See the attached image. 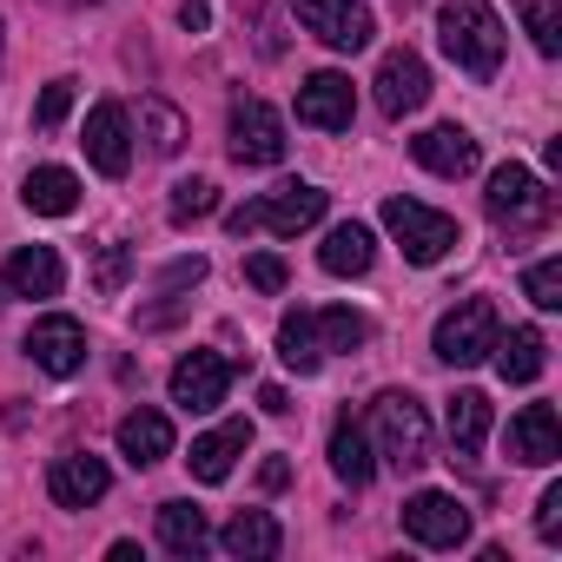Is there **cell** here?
Wrapping results in <instances>:
<instances>
[{
	"label": "cell",
	"instance_id": "cell-38",
	"mask_svg": "<svg viewBox=\"0 0 562 562\" xmlns=\"http://www.w3.org/2000/svg\"><path fill=\"white\" fill-rule=\"evenodd\" d=\"M199 278H205V258H179V265H166L159 292H186V285H199Z\"/></svg>",
	"mask_w": 562,
	"mask_h": 562
},
{
	"label": "cell",
	"instance_id": "cell-19",
	"mask_svg": "<svg viewBox=\"0 0 562 562\" xmlns=\"http://www.w3.org/2000/svg\"><path fill=\"white\" fill-rule=\"evenodd\" d=\"M120 457H126L133 470L166 463V457H172V417H166V411H153V404L126 411V417H120Z\"/></svg>",
	"mask_w": 562,
	"mask_h": 562
},
{
	"label": "cell",
	"instance_id": "cell-5",
	"mask_svg": "<svg viewBox=\"0 0 562 562\" xmlns=\"http://www.w3.org/2000/svg\"><path fill=\"white\" fill-rule=\"evenodd\" d=\"M483 212L496 218V225H509V232H536V225H549L555 218V192L529 172V166H496L490 172V192H483Z\"/></svg>",
	"mask_w": 562,
	"mask_h": 562
},
{
	"label": "cell",
	"instance_id": "cell-26",
	"mask_svg": "<svg viewBox=\"0 0 562 562\" xmlns=\"http://www.w3.org/2000/svg\"><path fill=\"white\" fill-rule=\"evenodd\" d=\"M443 430H450V450L457 457H476L483 437H490V397L483 391H457L450 411H443Z\"/></svg>",
	"mask_w": 562,
	"mask_h": 562
},
{
	"label": "cell",
	"instance_id": "cell-31",
	"mask_svg": "<svg viewBox=\"0 0 562 562\" xmlns=\"http://www.w3.org/2000/svg\"><path fill=\"white\" fill-rule=\"evenodd\" d=\"M139 126H146L153 153H166V159L186 146V120H179V106H166V100H139Z\"/></svg>",
	"mask_w": 562,
	"mask_h": 562
},
{
	"label": "cell",
	"instance_id": "cell-10",
	"mask_svg": "<svg viewBox=\"0 0 562 562\" xmlns=\"http://www.w3.org/2000/svg\"><path fill=\"white\" fill-rule=\"evenodd\" d=\"M225 391H232V358H218V351H186V358L172 364V404H179L186 417L218 411Z\"/></svg>",
	"mask_w": 562,
	"mask_h": 562
},
{
	"label": "cell",
	"instance_id": "cell-25",
	"mask_svg": "<svg viewBox=\"0 0 562 562\" xmlns=\"http://www.w3.org/2000/svg\"><path fill=\"white\" fill-rule=\"evenodd\" d=\"M21 205L41 212V218H67V212L80 205V179H74L67 166H34V172L21 179Z\"/></svg>",
	"mask_w": 562,
	"mask_h": 562
},
{
	"label": "cell",
	"instance_id": "cell-37",
	"mask_svg": "<svg viewBox=\"0 0 562 562\" xmlns=\"http://www.w3.org/2000/svg\"><path fill=\"white\" fill-rule=\"evenodd\" d=\"M536 536H542V542H562V483L542 490V503H536Z\"/></svg>",
	"mask_w": 562,
	"mask_h": 562
},
{
	"label": "cell",
	"instance_id": "cell-35",
	"mask_svg": "<svg viewBox=\"0 0 562 562\" xmlns=\"http://www.w3.org/2000/svg\"><path fill=\"white\" fill-rule=\"evenodd\" d=\"M67 113H74V80H54V87L41 93V106H34V133H54Z\"/></svg>",
	"mask_w": 562,
	"mask_h": 562
},
{
	"label": "cell",
	"instance_id": "cell-36",
	"mask_svg": "<svg viewBox=\"0 0 562 562\" xmlns=\"http://www.w3.org/2000/svg\"><path fill=\"white\" fill-rule=\"evenodd\" d=\"M126 271H133V251H126V245H100V258H93V285H100V292H120Z\"/></svg>",
	"mask_w": 562,
	"mask_h": 562
},
{
	"label": "cell",
	"instance_id": "cell-27",
	"mask_svg": "<svg viewBox=\"0 0 562 562\" xmlns=\"http://www.w3.org/2000/svg\"><path fill=\"white\" fill-rule=\"evenodd\" d=\"M159 542H166L172 555H205V549H212L205 509H192V503H159Z\"/></svg>",
	"mask_w": 562,
	"mask_h": 562
},
{
	"label": "cell",
	"instance_id": "cell-12",
	"mask_svg": "<svg viewBox=\"0 0 562 562\" xmlns=\"http://www.w3.org/2000/svg\"><path fill=\"white\" fill-rule=\"evenodd\" d=\"M87 159H93L106 179H126V166H133V113H126L120 100H100V106L87 113Z\"/></svg>",
	"mask_w": 562,
	"mask_h": 562
},
{
	"label": "cell",
	"instance_id": "cell-33",
	"mask_svg": "<svg viewBox=\"0 0 562 562\" xmlns=\"http://www.w3.org/2000/svg\"><path fill=\"white\" fill-rule=\"evenodd\" d=\"M522 299H529L536 312H562V258H536V265L522 271Z\"/></svg>",
	"mask_w": 562,
	"mask_h": 562
},
{
	"label": "cell",
	"instance_id": "cell-13",
	"mask_svg": "<svg viewBox=\"0 0 562 562\" xmlns=\"http://www.w3.org/2000/svg\"><path fill=\"white\" fill-rule=\"evenodd\" d=\"M27 358L47 371V378H74V371H87V325L80 318H41L34 331H27Z\"/></svg>",
	"mask_w": 562,
	"mask_h": 562
},
{
	"label": "cell",
	"instance_id": "cell-32",
	"mask_svg": "<svg viewBox=\"0 0 562 562\" xmlns=\"http://www.w3.org/2000/svg\"><path fill=\"white\" fill-rule=\"evenodd\" d=\"M212 212H218V186H212V179H179V186H172V205H166L172 225H199V218H212Z\"/></svg>",
	"mask_w": 562,
	"mask_h": 562
},
{
	"label": "cell",
	"instance_id": "cell-30",
	"mask_svg": "<svg viewBox=\"0 0 562 562\" xmlns=\"http://www.w3.org/2000/svg\"><path fill=\"white\" fill-rule=\"evenodd\" d=\"M516 14H522V27H529L536 54H542V60H555V54H562V8H555V0H516Z\"/></svg>",
	"mask_w": 562,
	"mask_h": 562
},
{
	"label": "cell",
	"instance_id": "cell-23",
	"mask_svg": "<svg viewBox=\"0 0 562 562\" xmlns=\"http://www.w3.org/2000/svg\"><path fill=\"white\" fill-rule=\"evenodd\" d=\"M371 258H378V238H371V225H358V218L331 225V232H325V245H318V265H325L331 278H364V271H371Z\"/></svg>",
	"mask_w": 562,
	"mask_h": 562
},
{
	"label": "cell",
	"instance_id": "cell-9",
	"mask_svg": "<svg viewBox=\"0 0 562 562\" xmlns=\"http://www.w3.org/2000/svg\"><path fill=\"white\" fill-rule=\"evenodd\" d=\"M404 536L424 542V549H463L470 542V509L450 490H417L404 503Z\"/></svg>",
	"mask_w": 562,
	"mask_h": 562
},
{
	"label": "cell",
	"instance_id": "cell-24",
	"mask_svg": "<svg viewBox=\"0 0 562 562\" xmlns=\"http://www.w3.org/2000/svg\"><path fill=\"white\" fill-rule=\"evenodd\" d=\"M331 470H338V483H351V490H364V483L378 476V457H371V430H364L351 411L331 424Z\"/></svg>",
	"mask_w": 562,
	"mask_h": 562
},
{
	"label": "cell",
	"instance_id": "cell-40",
	"mask_svg": "<svg viewBox=\"0 0 562 562\" xmlns=\"http://www.w3.org/2000/svg\"><path fill=\"white\" fill-rule=\"evenodd\" d=\"M258 404H265L271 417H285V411H292V397H285V391H278V384H265V391H258Z\"/></svg>",
	"mask_w": 562,
	"mask_h": 562
},
{
	"label": "cell",
	"instance_id": "cell-29",
	"mask_svg": "<svg viewBox=\"0 0 562 562\" xmlns=\"http://www.w3.org/2000/svg\"><path fill=\"white\" fill-rule=\"evenodd\" d=\"M312 338H318L325 358H331V351H364L371 325H364L358 312H345V305H325V312H312Z\"/></svg>",
	"mask_w": 562,
	"mask_h": 562
},
{
	"label": "cell",
	"instance_id": "cell-20",
	"mask_svg": "<svg viewBox=\"0 0 562 562\" xmlns=\"http://www.w3.org/2000/svg\"><path fill=\"white\" fill-rule=\"evenodd\" d=\"M245 450H251V424H245V417H232V424H218V430L192 437L186 470H192L199 483H225V476H232V463H238Z\"/></svg>",
	"mask_w": 562,
	"mask_h": 562
},
{
	"label": "cell",
	"instance_id": "cell-34",
	"mask_svg": "<svg viewBox=\"0 0 562 562\" xmlns=\"http://www.w3.org/2000/svg\"><path fill=\"white\" fill-rule=\"evenodd\" d=\"M245 285L271 299V292L292 285V271H285V258H278V251H251V258H245Z\"/></svg>",
	"mask_w": 562,
	"mask_h": 562
},
{
	"label": "cell",
	"instance_id": "cell-6",
	"mask_svg": "<svg viewBox=\"0 0 562 562\" xmlns=\"http://www.w3.org/2000/svg\"><path fill=\"white\" fill-rule=\"evenodd\" d=\"M496 331H503L496 305H490V299H463L457 312H443V318H437V331H430V351H437L450 371H470V364H483V358H490Z\"/></svg>",
	"mask_w": 562,
	"mask_h": 562
},
{
	"label": "cell",
	"instance_id": "cell-11",
	"mask_svg": "<svg viewBox=\"0 0 562 562\" xmlns=\"http://www.w3.org/2000/svg\"><path fill=\"white\" fill-rule=\"evenodd\" d=\"M378 113L384 120H404V113H417L424 100H430V67L411 54V47H391L384 60H378Z\"/></svg>",
	"mask_w": 562,
	"mask_h": 562
},
{
	"label": "cell",
	"instance_id": "cell-39",
	"mask_svg": "<svg viewBox=\"0 0 562 562\" xmlns=\"http://www.w3.org/2000/svg\"><path fill=\"white\" fill-rule=\"evenodd\" d=\"M258 483H265V490H285V483H292V463H285V457H265Z\"/></svg>",
	"mask_w": 562,
	"mask_h": 562
},
{
	"label": "cell",
	"instance_id": "cell-7",
	"mask_svg": "<svg viewBox=\"0 0 562 562\" xmlns=\"http://www.w3.org/2000/svg\"><path fill=\"white\" fill-rule=\"evenodd\" d=\"M292 14H299V27H305L312 41H325L331 54H364L371 34H378L371 8H358V0H292Z\"/></svg>",
	"mask_w": 562,
	"mask_h": 562
},
{
	"label": "cell",
	"instance_id": "cell-17",
	"mask_svg": "<svg viewBox=\"0 0 562 562\" xmlns=\"http://www.w3.org/2000/svg\"><path fill=\"white\" fill-rule=\"evenodd\" d=\"M0 285H8L14 299H60L67 265H60V251H54V245H21L8 265H0Z\"/></svg>",
	"mask_w": 562,
	"mask_h": 562
},
{
	"label": "cell",
	"instance_id": "cell-3",
	"mask_svg": "<svg viewBox=\"0 0 562 562\" xmlns=\"http://www.w3.org/2000/svg\"><path fill=\"white\" fill-rule=\"evenodd\" d=\"M318 218H325V192H318V186H305V179H292V186H278V192H265V199H251V205L225 212V232H232V238H251V232L299 238V232H305V225H318Z\"/></svg>",
	"mask_w": 562,
	"mask_h": 562
},
{
	"label": "cell",
	"instance_id": "cell-4",
	"mask_svg": "<svg viewBox=\"0 0 562 562\" xmlns=\"http://www.w3.org/2000/svg\"><path fill=\"white\" fill-rule=\"evenodd\" d=\"M384 225H391V238L404 245L411 265H437V258H450V251L463 245V225H457L450 212H437V205H424V199H404V192L384 199Z\"/></svg>",
	"mask_w": 562,
	"mask_h": 562
},
{
	"label": "cell",
	"instance_id": "cell-22",
	"mask_svg": "<svg viewBox=\"0 0 562 562\" xmlns=\"http://www.w3.org/2000/svg\"><path fill=\"white\" fill-rule=\"evenodd\" d=\"M490 358H496V378H503V384H536V378H542V364H549V338H542L536 325H516L509 338L496 331Z\"/></svg>",
	"mask_w": 562,
	"mask_h": 562
},
{
	"label": "cell",
	"instance_id": "cell-1",
	"mask_svg": "<svg viewBox=\"0 0 562 562\" xmlns=\"http://www.w3.org/2000/svg\"><path fill=\"white\" fill-rule=\"evenodd\" d=\"M437 41L457 60V74L496 80V67H503V21H496L490 0H443L437 8Z\"/></svg>",
	"mask_w": 562,
	"mask_h": 562
},
{
	"label": "cell",
	"instance_id": "cell-18",
	"mask_svg": "<svg viewBox=\"0 0 562 562\" xmlns=\"http://www.w3.org/2000/svg\"><path fill=\"white\" fill-rule=\"evenodd\" d=\"M509 457L529 463V470H549V463L562 457V424H555L549 404H522V411L509 417Z\"/></svg>",
	"mask_w": 562,
	"mask_h": 562
},
{
	"label": "cell",
	"instance_id": "cell-28",
	"mask_svg": "<svg viewBox=\"0 0 562 562\" xmlns=\"http://www.w3.org/2000/svg\"><path fill=\"white\" fill-rule=\"evenodd\" d=\"M278 358H285V371H299V378H312L325 364V351L312 338V312H285V318H278Z\"/></svg>",
	"mask_w": 562,
	"mask_h": 562
},
{
	"label": "cell",
	"instance_id": "cell-16",
	"mask_svg": "<svg viewBox=\"0 0 562 562\" xmlns=\"http://www.w3.org/2000/svg\"><path fill=\"white\" fill-rule=\"evenodd\" d=\"M411 153H417V166L424 172H437V179H463V172H476V159H483V146H476V133L470 126H430V133H417L411 139Z\"/></svg>",
	"mask_w": 562,
	"mask_h": 562
},
{
	"label": "cell",
	"instance_id": "cell-21",
	"mask_svg": "<svg viewBox=\"0 0 562 562\" xmlns=\"http://www.w3.org/2000/svg\"><path fill=\"white\" fill-rule=\"evenodd\" d=\"M218 549L238 555V562H271L278 549H285V529H278L271 509H238V516L218 529Z\"/></svg>",
	"mask_w": 562,
	"mask_h": 562
},
{
	"label": "cell",
	"instance_id": "cell-14",
	"mask_svg": "<svg viewBox=\"0 0 562 562\" xmlns=\"http://www.w3.org/2000/svg\"><path fill=\"white\" fill-rule=\"evenodd\" d=\"M351 113H358V93L345 74H312L299 87V126H318V133H351Z\"/></svg>",
	"mask_w": 562,
	"mask_h": 562
},
{
	"label": "cell",
	"instance_id": "cell-8",
	"mask_svg": "<svg viewBox=\"0 0 562 562\" xmlns=\"http://www.w3.org/2000/svg\"><path fill=\"white\" fill-rule=\"evenodd\" d=\"M225 146H232L238 166H278V159H285V120H278L265 100H232Z\"/></svg>",
	"mask_w": 562,
	"mask_h": 562
},
{
	"label": "cell",
	"instance_id": "cell-41",
	"mask_svg": "<svg viewBox=\"0 0 562 562\" xmlns=\"http://www.w3.org/2000/svg\"><path fill=\"white\" fill-rule=\"evenodd\" d=\"M179 21H186V27H192V34H199V27H205V21H212V14H205V0H179Z\"/></svg>",
	"mask_w": 562,
	"mask_h": 562
},
{
	"label": "cell",
	"instance_id": "cell-15",
	"mask_svg": "<svg viewBox=\"0 0 562 562\" xmlns=\"http://www.w3.org/2000/svg\"><path fill=\"white\" fill-rule=\"evenodd\" d=\"M106 490H113V470H106L93 450H67V457L47 470V496H54L60 509H93Z\"/></svg>",
	"mask_w": 562,
	"mask_h": 562
},
{
	"label": "cell",
	"instance_id": "cell-2",
	"mask_svg": "<svg viewBox=\"0 0 562 562\" xmlns=\"http://www.w3.org/2000/svg\"><path fill=\"white\" fill-rule=\"evenodd\" d=\"M371 457H384L391 470H424L430 463V417L411 391H384L371 404Z\"/></svg>",
	"mask_w": 562,
	"mask_h": 562
}]
</instances>
